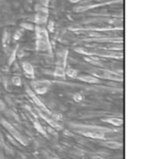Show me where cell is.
Returning <instances> with one entry per match:
<instances>
[{"instance_id": "1", "label": "cell", "mask_w": 159, "mask_h": 159, "mask_svg": "<svg viewBox=\"0 0 159 159\" xmlns=\"http://www.w3.org/2000/svg\"><path fill=\"white\" fill-rule=\"evenodd\" d=\"M96 76L102 77V78H105V79H113V80H122L123 78L116 74L115 72H111L109 70H104V69H100V70H96L94 72Z\"/></svg>"}, {"instance_id": "2", "label": "cell", "mask_w": 159, "mask_h": 159, "mask_svg": "<svg viewBox=\"0 0 159 159\" xmlns=\"http://www.w3.org/2000/svg\"><path fill=\"white\" fill-rule=\"evenodd\" d=\"M49 85H50V83L48 81H43V82L34 81V82H32V87L34 88L35 92L38 93V94H45L48 91V86H49Z\"/></svg>"}, {"instance_id": "3", "label": "cell", "mask_w": 159, "mask_h": 159, "mask_svg": "<svg viewBox=\"0 0 159 159\" xmlns=\"http://www.w3.org/2000/svg\"><path fill=\"white\" fill-rule=\"evenodd\" d=\"M26 91H27V94L29 95V97H30V98L34 102V103H35L38 107H40L42 110H44L47 114L50 115V112L48 111V108L45 106V104L40 101V99H39V98H37V96L34 93V91H33V90H31L29 88H27V89H26Z\"/></svg>"}, {"instance_id": "4", "label": "cell", "mask_w": 159, "mask_h": 159, "mask_svg": "<svg viewBox=\"0 0 159 159\" xmlns=\"http://www.w3.org/2000/svg\"><path fill=\"white\" fill-rule=\"evenodd\" d=\"M1 123L5 126V128L9 131V132H11V134L20 142V143H23V144H26V143L23 141V139H22V137H21V135L17 131V130H15V129L11 126V125H9L7 121H1Z\"/></svg>"}, {"instance_id": "5", "label": "cell", "mask_w": 159, "mask_h": 159, "mask_svg": "<svg viewBox=\"0 0 159 159\" xmlns=\"http://www.w3.org/2000/svg\"><path fill=\"white\" fill-rule=\"evenodd\" d=\"M78 133L83 134L86 137L89 138H93V139H100V140H104L105 136L104 133L99 132V131H92V130H88V131H78Z\"/></svg>"}, {"instance_id": "6", "label": "cell", "mask_w": 159, "mask_h": 159, "mask_svg": "<svg viewBox=\"0 0 159 159\" xmlns=\"http://www.w3.org/2000/svg\"><path fill=\"white\" fill-rule=\"evenodd\" d=\"M22 67H23V71L27 75V77L34 78V70L33 65L30 64L29 62H23L22 63Z\"/></svg>"}, {"instance_id": "7", "label": "cell", "mask_w": 159, "mask_h": 159, "mask_svg": "<svg viewBox=\"0 0 159 159\" xmlns=\"http://www.w3.org/2000/svg\"><path fill=\"white\" fill-rule=\"evenodd\" d=\"M78 79L83 81V82H86V83H90V84H95V83H99L100 80L95 77V76H92V75H82V76H78Z\"/></svg>"}, {"instance_id": "8", "label": "cell", "mask_w": 159, "mask_h": 159, "mask_svg": "<svg viewBox=\"0 0 159 159\" xmlns=\"http://www.w3.org/2000/svg\"><path fill=\"white\" fill-rule=\"evenodd\" d=\"M36 36L39 40L48 41V35L45 29L43 28H36Z\"/></svg>"}, {"instance_id": "9", "label": "cell", "mask_w": 159, "mask_h": 159, "mask_svg": "<svg viewBox=\"0 0 159 159\" xmlns=\"http://www.w3.org/2000/svg\"><path fill=\"white\" fill-rule=\"evenodd\" d=\"M104 122H107L113 126H121L123 124V120L121 118H116V117H111V118H106V119H103Z\"/></svg>"}, {"instance_id": "10", "label": "cell", "mask_w": 159, "mask_h": 159, "mask_svg": "<svg viewBox=\"0 0 159 159\" xmlns=\"http://www.w3.org/2000/svg\"><path fill=\"white\" fill-rule=\"evenodd\" d=\"M102 145L107 148H110V149H119L122 147V144H120L119 143H116V142H107L105 143H102Z\"/></svg>"}, {"instance_id": "11", "label": "cell", "mask_w": 159, "mask_h": 159, "mask_svg": "<svg viewBox=\"0 0 159 159\" xmlns=\"http://www.w3.org/2000/svg\"><path fill=\"white\" fill-rule=\"evenodd\" d=\"M65 68H62V67H59L57 66L55 71H54V75L55 76H58V77H64L65 76V71H64Z\"/></svg>"}, {"instance_id": "12", "label": "cell", "mask_w": 159, "mask_h": 159, "mask_svg": "<svg viewBox=\"0 0 159 159\" xmlns=\"http://www.w3.org/2000/svg\"><path fill=\"white\" fill-rule=\"evenodd\" d=\"M34 129L37 130V131H39L42 135H44V136H47V132L45 131V129L42 128V126L37 122V121H34Z\"/></svg>"}, {"instance_id": "13", "label": "cell", "mask_w": 159, "mask_h": 159, "mask_svg": "<svg viewBox=\"0 0 159 159\" xmlns=\"http://www.w3.org/2000/svg\"><path fill=\"white\" fill-rule=\"evenodd\" d=\"M65 74L68 75V76H70V77H75L76 75H77V74H78V72L75 70V69H73V68H69V69H67L66 71H65Z\"/></svg>"}, {"instance_id": "14", "label": "cell", "mask_w": 159, "mask_h": 159, "mask_svg": "<svg viewBox=\"0 0 159 159\" xmlns=\"http://www.w3.org/2000/svg\"><path fill=\"white\" fill-rule=\"evenodd\" d=\"M12 83H13V85L18 86V87L21 86V79H20V77H19V76H13L12 77Z\"/></svg>"}, {"instance_id": "15", "label": "cell", "mask_w": 159, "mask_h": 159, "mask_svg": "<svg viewBox=\"0 0 159 159\" xmlns=\"http://www.w3.org/2000/svg\"><path fill=\"white\" fill-rule=\"evenodd\" d=\"M74 100H75V102H81V101L83 100V96H82L80 93H75V94L74 95Z\"/></svg>"}, {"instance_id": "16", "label": "cell", "mask_w": 159, "mask_h": 159, "mask_svg": "<svg viewBox=\"0 0 159 159\" xmlns=\"http://www.w3.org/2000/svg\"><path fill=\"white\" fill-rule=\"evenodd\" d=\"M53 117L55 118V120H56V121H59L60 119H61V118H62L61 115H60V114H55V115L53 116Z\"/></svg>"}, {"instance_id": "17", "label": "cell", "mask_w": 159, "mask_h": 159, "mask_svg": "<svg viewBox=\"0 0 159 159\" xmlns=\"http://www.w3.org/2000/svg\"><path fill=\"white\" fill-rule=\"evenodd\" d=\"M5 109V105H4V103L2 102V101L0 100V111H3Z\"/></svg>"}, {"instance_id": "18", "label": "cell", "mask_w": 159, "mask_h": 159, "mask_svg": "<svg viewBox=\"0 0 159 159\" xmlns=\"http://www.w3.org/2000/svg\"><path fill=\"white\" fill-rule=\"evenodd\" d=\"M0 80H1V79H0Z\"/></svg>"}]
</instances>
